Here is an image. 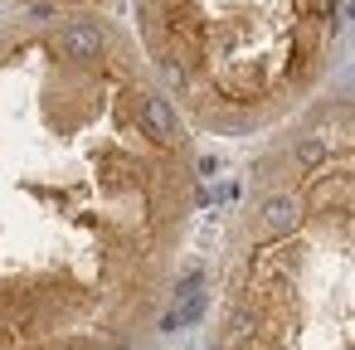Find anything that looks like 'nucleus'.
<instances>
[{
    "label": "nucleus",
    "mask_w": 355,
    "mask_h": 350,
    "mask_svg": "<svg viewBox=\"0 0 355 350\" xmlns=\"http://www.w3.org/2000/svg\"><path fill=\"white\" fill-rule=\"evenodd\" d=\"M141 127H146L156 141H175V137H180L175 107H171L166 98H156V93H146V98H141Z\"/></svg>",
    "instance_id": "f257e3e1"
},
{
    "label": "nucleus",
    "mask_w": 355,
    "mask_h": 350,
    "mask_svg": "<svg viewBox=\"0 0 355 350\" xmlns=\"http://www.w3.org/2000/svg\"><path fill=\"white\" fill-rule=\"evenodd\" d=\"M306 10H316V15H331V0H306Z\"/></svg>",
    "instance_id": "423d86ee"
},
{
    "label": "nucleus",
    "mask_w": 355,
    "mask_h": 350,
    "mask_svg": "<svg viewBox=\"0 0 355 350\" xmlns=\"http://www.w3.org/2000/svg\"><path fill=\"white\" fill-rule=\"evenodd\" d=\"M321 161H326V141L306 137V141L297 146V166H321Z\"/></svg>",
    "instance_id": "39448f33"
},
{
    "label": "nucleus",
    "mask_w": 355,
    "mask_h": 350,
    "mask_svg": "<svg viewBox=\"0 0 355 350\" xmlns=\"http://www.w3.org/2000/svg\"><path fill=\"white\" fill-rule=\"evenodd\" d=\"M297 219V195H272L268 204H263V224L268 229H287Z\"/></svg>",
    "instance_id": "7ed1b4c3"
},
{
    "label": "nucleus",
    "mask_w": 355,
    "mask_h": 350,
    "mask_svg": "<svg viewBox=\"0 0 355 350\" xmlns=\"http://www.w3.org/2000/svg\"><path fill=\"white\" fill-rule=\"evenodd\" d=\"M200 311H205V292H185V301H175V311L166 316V331H175V326H190Z\"/></svg>",
    "instance_id": "20e7f679"
},
{
    "label": "nucleus",
    "mask_w": 355,
    "mask_h": 350,
    "mask_svg": "<svg viewBox=\"0 0 355 350\" xmlns=\"http://www.w3.org/2000/svg\"><path fill=\"white\" fill-rule=\"evenodd\" d=\"M59 49H64V59H98L103 54V30L98 25H69Z\"/></svg>",
    "instance_id": "f03ea898"
}]
</instances>
